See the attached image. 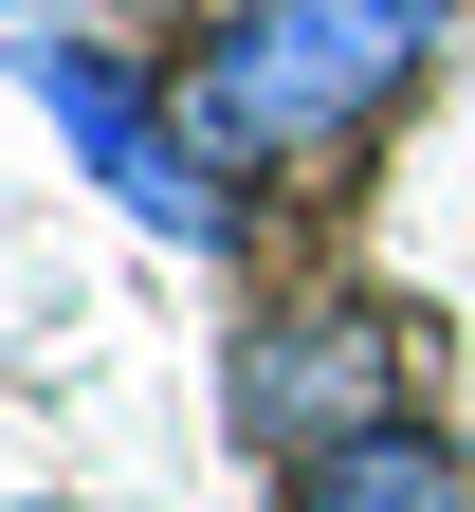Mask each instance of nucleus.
Wrapping results in <instances>:
<instances>
[{
	"label": "nucleus",
	"mask_w": 475,
	"mask_h": 512,
	"mask_svg": "<svg viewBox=\"0 0 475 512\" xmlns=\"http://www.w3.org/2000/svg\"><path fill=\"white\" fill-rule=\"evenodd\" d=\"M220 403H238V439L256 458H329V439H366V421H402V311H366V293H311V311H256L238 330V366H220Z\"/></svg>",
	"instance_id": "3"
},
{
	"label": "nucleus",
	"mask_w": 475,
	"mask_h": 512,
	"mask_svg": "<svg viewBox=\"0 0 475 512\" xmlns=\"http://www.w3.org/2000/svg\"><path fill=\"white\" fill-rule=\"evenodd\" d=\"M0 512H74V494H0Z\"/></svg>",
	"instance_id": "5"
},
{
	"label": "nucleus",
	"mask_w": 475,
	"mask_h": 512,
	"mask_svg": "<svg viewBox=\"0 0 475 512\" xmlns=\"http://www.w3.org/2000/svg\"><path fill=\"white\" fill-rule=\"evenodd\" d=\"M275 512H475V458L439 421H366V439H329V458H293Z\"/></svg>",
	"instance_id": "4"
},
{
	"label": "nucleus",
	"mask_w": 475,
	"mask_h": 512,
	"mask_svg": "<svg viewBox=\"0 0 475 512\" xmlns=\"http://www.w3.org/2000/svg\"><path fill=\"white\" fill-rule=\"evenodd\" d=\"M19 92L74 128V165L110 183L128 220H147L165 256H201V238H238V183H220V147L183 128V92H147L110 37H74V19H19Z\"/></svg>",
	"instance_id": "2"
},
{
	"label": "nucleus",
	"mask_w": 475,
	"mask_h": 512,
	"mask_svg": "<svg viewBox=\"0 0 475 512\" xmlns=\"http://www.w3.org/2000/svg\"><path fill=\"white\" fill-rule=\"evenodd\" d=\"M457 37V0H220L183 37V128L220 147V183L329 165L402 110V74Z\"/></svg>",
	"instance_id": "1"
},
{
	"label": "nucleus",
	"mask_w": 475,
	"mask_h": 512,
	"mask_svg": "<svg viewBox=\"0 0 475 512\" xmlns=\"http://www.w3.org/2000/svg\"><path fill=\"white\" fill-rule=\"evenodd\" d=\"M19 19H37V0H0V37H19Z\"/></svg>",
	"instance_id": "6"
}]
</instances>
